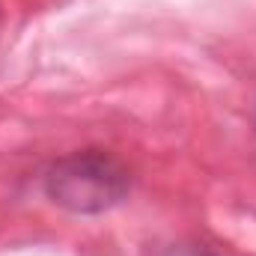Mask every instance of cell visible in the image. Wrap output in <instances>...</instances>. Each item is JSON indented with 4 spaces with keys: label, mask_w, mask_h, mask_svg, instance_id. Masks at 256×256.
I'll return each mask as SVG.
<instances>
[{
    "label": "cell",
    "mask_w": 256,
    "mask_h": 256,
    "mask_svg": "<svg viewBox=\"0 0 256 256\" xmlns=\"http://www.w3.org/2000/svg\"><path fill=\"white\" fill-rule=\"evenodd\" d=\"M45 194L74 214H98L128 194V170L108 152L84 149L48 167Z\"/></svg>",
    "instance_id": "cell-1"
},
{
    "label": "cell",
    "mask_w": 256,
    "mask_h": 256,
    "mask_svg": "<svg viewBox=\"0 0 256 256\" xmlns=\"http://www.w3.org/2000/svg\"><path fill=\"white\" fill-rule=\"evenodd\" d=\"M164 256H214V254H208L200 244H176V248H170Z\"/></svg>",
    "instance_id": "cell-2"
}]
</instances>
